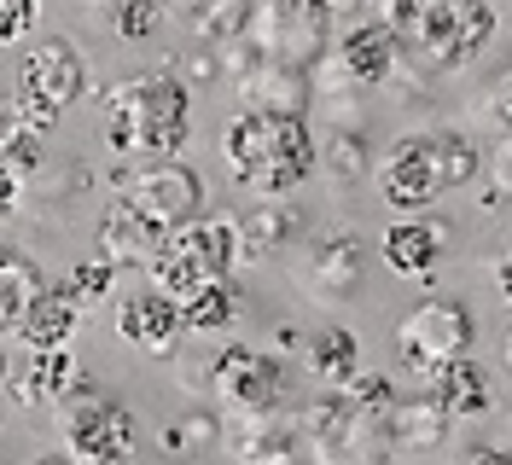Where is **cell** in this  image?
<instances>
[{
	"mask_svg": "<svg viewBox=\"0 0 512 465\" xmlns=\"http://www.w3.org/2000/svg\"><path fill=\"white\" fill-rule=\"evenodd\" d=\"M18 198H24V181H18V169H12V163H0V221L18 210Z\"/></svg>",
	"mask_w": 512,
	"mask_h": 465,
	"instance_id": "cell-36",
	"label": "cell"
},
{
	"mask_svg": "<svg viewBox=\"0 0 512 465\" xmlns=\"http://www.w3.org/2000/svg\"><path fill=\"white\" fill-rule=\"evenodd\" d=\"M379 256H384V268L402 279H437V268L448 256V221L425 216V210L390 221L379 239Z\"/></svg>",
	"mask_w": 512,
	"mask_h": 465,
	"instance_id": "cell-16",
	"label": "cell"
},
{
	"mask_svg": "<svg viewBox=\"0 0 512 465\" xmlns=\"http://www.w3.org/2000/svg\"><path fill=\"white\" fill-rule=\"evenodd\" d=\"M489 111H495V123L512 128V76H501L495 82V93H489Z\"/></svg>",
	"mask_w": 512,
	"mask_h": 465,
	"instance_id": "cell-37",
	"label": "cell"
},
{
	"mask_svg": "<svg viewBox=\"0 0 512 465\" xmlns=\"http://www.w3.org/2000/svg\"><path fill=\"white\" fill-rule=\"evenodd\" d=\"M384 24L408 64L425 76H448L489 53L501 12L489 0H384Z\"/></svg>",
	"mask_w": 512,
	"mask_h": 465,
	"instance_id": "cell-2",
	"label": "cell"
},
{
	"mask_svg": "<svg viewBox=\"0 0 512 465\" xmlns=\"http://www.w3.org/2000/svg\"><path fill=\"white\" fill-rule=\"evenodd\" d=\"M297 431H303V454H315V460H379V454H390L384 419L379 413H361L344 390H332V396L303 407Z\"/></svg>",
	"mask_w": 512,
	"mask_h": 465,
	"instance_id": "cell-11",
	"label": "cell"
},
{
	"mask_svg": "<svg viewBox=\"0 0 512 465\" xmlns=\"http://www.w3.org/2000/svg\"><path fill=\"white\" fill-rule=\"evenodd\" d=\"M41 24V0H0V41H30Z\"/></svg>",
	"mask_w": 512,
	"mask_h": 465,
	"instance_id": "cell-33",
	"label": "cell"
},
{
	"mask_svg": "<svg viewBox=\"0 0 512 465\" xmlns=\"http://www.w3.org/2000/svg\"><path fill=\"white\" fill-rule=\"evenodd\" d=\"M163 245V227L158 221H146L134 204H128L123 192L105 204V216H99V256H111L117 268H146Z\"/></svg>",
	"mask_w": 512,
	"mask_h": 465,
	"instance_id": "cell-19",
	"label": "cell"
},
{
	"mask_svg": "<svg viewBox=\"0 0 512 465\" xmlns=\"http://www.w3.org/2000/svg\"><path fill=\"white\" fill-rule=\"evenodd\" d=\"M472 343H478V314H472V303L431 297V303H419V309L402 314V326H396V361H402V372H414L419 384H425L443 361L472 355Z\"/></svg>",
	"mask_w": 512,
	"mask_h": 465,
	"instance_id": "cell-6",
	"label": "cell"
},
{
	"mask_svg": "<svg viewBox=\"0 0 512 465\" xmlns=\"http://www.w3.org/2000/svg\"><path fill=\"white\" fill-rule=\"evenodd\" d=\"M59 436L70 460H88V465L128 460L134 454V413H128L123 396H111L105 384L82 378L59 402Z\"/></svg>",
	"mask_w": 512,
	"mask_h": 465,
	"instance_id": "cell-5",
	"label": "cell"
},
{
	"mask_svg": "<svg viewBox=\"0 0 512 465\" xmlns=\"http://www.w3.org/2000/svg\"><path fill=\"white\" fill-rule=\"evenodd\" d=\"M425 396L460 425V419H483V413L495 407V384H489V372L478 367V355H454V361H443V367L425 378Z\"/></svg>",
	"mask_w": 512,
	"mask_h": 465,
	"instance_id": "cell-18",
	"label": "cell"
},
{
	"mask_svg": "<svg viewBox=\"0 0 512 465\" xmlns=\"http://www.w3.org/2000/svg\"><path fill=\"white\" fill-rule=\"evenodd\" d=\"M210 396L227 419L239 413H280L291 396V367L280 355L256 349V343H222V355L210 361Z\"/></svg>",
	"mask_w": 512,
	"mask_h": 465,
	"instance_id": "cell-8",
	"label": "cell"
},
{
	"mask_svg": "<svg viewBox=\"0 0 512 465\" xmlns=\"http://www.w3.org/2000/svg\"><path fill=\"white\" fill-rule=\"evenodd\" d=\"M12 367H18V361H12V349H6V338H0V390H6V378H12Z\"/></svg>",
	"mask_w": 512,
	"mask_h": 465,
	"instance_id": "cell-39",
	"label": "cell"
},
{
	"mask_svg": "<svg viewBox=\"0 0 512 465\" xmlns=\"http://www.w3.org/2000/svg\"><path fill=\"white\" fill-rule=\"evenodd\" d=\"M227 448H233L239 460H256V465L291 460V454H303V431H297V419H280V413H239Z\"/></svg>",
	"mask_w": 512,
	"mask_h": 465,
	"instance_id": "cell-24",
	"label": "cell"
},
{
	"mask_svg": "<svg viewBox=\"0 0 512 465\" xmlns=\"http://www.w3.org/2000/svg\"><path fill=\"white\" fill-rule=\"evenodd\" d=\"M361 279H367V245L350 227L315 233L303 245V256H297V291L309 303H320V309H338V303L361 297Z\"/></svg>",
	"mask_w": 512,
	"mask_h": 465,
	"instance_id": "cell-13",
	"label": "cell"
},
{
	"mask_svg": "<svg viewBox=\"0 0 512 465\" xmlns=\"http://www.w3.org/2000/svg\"><path fill=\"white\" fill-rule=\"evenodd\" d=\"M117 274H123V268H117L111 256H88V262H76V268L64 274V291L88 309V303H99V297H111V291H117Z\"/></svg>",
	"mask_w": 512,
	"mask_h": 465,
	"instance_id": "cell-30",
	"label": "cell"
},
{
	"mask_svg": "<svg viewBox=\"0 0 512 465\" xmlns=\"http://www.w3.org/2000/svg\"><path fill=\"white\" fill-rule=\"evenodd\" d=\"M111 320H117V338L140 355H175L181 338H187V320H181V303L158 291L152 279L146 285H128V291H111Z\"/></svg>",
	"mask_w": 512,
	"mask_h": 465,
	"instance_id": "cell-14",
	"label": "cell"
},
{
	"mask_svg": "<svg viewBox=\"0 0 512 465\" xmlns=\"http://www.w3.org/2000/svg\"><path fill=\"white\" fill-rule=\"evenodd\" d=\"M251 18H256V0H204V6L187 12V30L204 47H233V41L251 35Z\"/></svg>",
	"mask_w": 512,
	"mask_h": 465,
	"instance_id": "cell-28",
	"label": "cell"
},
{
	"mask_svg": "<svg viewBox=\"0 0 512 465\" xmlns=\"http://www.w3.org/2000/svg\"><path fill=\"white\" fill-rule=\"evenodd\" d=\"M303 361H309V372H315L326 390H338L361 367V343H355L350 326H320L315 338H309V349H303Z\"/></svg>",
	"mask_w": 512,
	"mask_h": 465,
	"instance_id": "cell-27",
	"label": "cell"
},
{
	"mask_svg": "<svg viewBox=\"0 0 512 465\" xmlns=\"http://www.w3.org/2000/svg\"><path fill=\"white\" fill-rule=\"evenodd\" d=\"M222 163L227 175L239 186H251L256 198H291L320 169V140L303 111H251V105H239V117L222 128Z\"/></svg>",
	"mask_w": 512,
	"mask_h": 465,
	"instance_id": "cell-1",
	"label": "cell"
},
{
	"mask_svg": "<svg viewBox=\"0 0 512 465\" xmlns=\"http://www.w3.org/2000/svg\"><path fill=\"white\" fill-rule=\"evenodd\" d=\"M216 442V419L210 413H187L181 425L163 431V448H210Z\"/></svg>",
	"mask_w": 512,
	"mask_h": 465,
	"instance_id": "cell-34",
	"label": "cell"
},
{
	"mask_svg": "<svg viewBox=\"0 0 512 465\" xmlns=\"http://www.w3.org/2000/svg\"><path fill=\"white\" fill-rule=\"evenodd\" d=\"M181 320H187L192 338H216L239 320V279L222 274V279H204L198 291L181 297Z\"/></svg>",
	"mask_w": 512,
	"mask_h": 465,
	"instance_id": "cell-26",
	"label": "cell"
},
{
	"mask_svg": "<svg viewBox=\"0 0 512 465\" xmlns=\"http://www.w3.org/2000/svg\"><path fill=\"white\" fill-rule=\"evenodd\" d=\"M76 384H82V361L70 355V343L24 349V367H12V378H6V390L18 396V407H59Z\"/></svg>",
	"mask_w": 512,
	"mask_h": 465,
	"instance_id": "cell-17",
	"label": "cell"
},
{
	"mask_svg": "<svg viewBox=\"0 0 512 465\" xmlns=\"http://www.w3.org/2000/svg\"><path fill=\"white\" fill-rule=\"evenodd\" d=\"M47 134H53V117H41L30 99H0V163H12L18 175L24 169H41L47 163Z\"/></svg>",
	"mask_w": 512,
	"mask_h": 465,
	"instance_id": "cell-22",
	"label": "cell"
},
{
	"mask_svg": "<svg viewBox=\"0 0 512 465\" xmlns=\"http://www.w3.org/2000/svg\"><path fill=\"white\" fill-rule=\"evenodd\" d=\"M501 367L512 372V326H507V332H501Z\"/></svg>",
	"mask_w": 512,
	"mask_h": 465,
	"instance_id": "cell-41",
	"label": "cell"
},
{
	"mask_svg": "<svg viewBox=\"0 0 512 465\" xmlns=\"http://www.w3.org/2000/svg\"><path fill=\"white\" fill-rule=\"evenodd\" d=\"M495 291H501V303H512V250L501 256V268H495Z\"/></svg>",
	"mask_w": 512,
	"mask_h": 465,
	"instance_id": "cell-38",
	"label": "cell"
},
{
	"mask_svg": "<svg viewBox=\"0 0 512 465\" xmlns=\"http://www.w3.org/2000/svg\"><path fill=\"white\" fill-rule=\"evenodd\" d=\"M251 47L262 59L315 70L332 53V6L326 0H256Z\"/></svg>",
	"mask_w": 512,
	"mask_h": 465,
	"instance_id": "cell-9",
	"label": "cell"
},
{
	"mask_svg": "<svg viewBox=\"0 0 512 465\" xmlns=\"http://www.w3.org/2000/svg\"><path fill=\"white\" fill-rule=\"evenodd\" d=\"M489 181H495V198H512V128L495 146V157H489Z\"/></svg>",
	"mask_w": 512,
	"mask_h": 465,
	"instance_id": "cell-35",
	"label": "cell"
},
{
	"mask_svg": "<svg viewBox=\"0 0 512 465\" xmlns=\"http://www.w3.org/2000/svg\"><path fill=\"white\" fill-rule=\"evenodd\" d=\"M163 24V0H128V6H111V30L123 41H146V35Z\"/></svg>",
	"mask_w": 512,
	"mask_h": 465,
	"instance_id": "cell-32",
	"label": "cell"
},
{
	"mask_svg": "<svg viewBox=\"0 0 512 465\" xmlns=\"http://www.w3.org/2000/svg\"><path fill=\"white\" fill-rule=\"evenodd\" d=\"M373 186L390 210L414 216L431 210L448 192V169H443V128H414V134H396L390 152L373 163Z\"/></svg>",
	"mask_w": 512,
	"mask_h": 465,
	"instance_id": "cell-7",
	"label": "cell"
},
{
	"mask_svg": "<svg viewBox=\"0 0 512 465\" xmlns=\"http://www.w3.org/2000/svg\"><path fill=\"white\" fill-rule=\"evenodd\" d=\"M303 227H309V216H303L297 204H286V198H262L256 210L239 216V262H268V256L291 250L297 239H303Z\"/></svg>",
	"mask_w": 512,
	"mask_h": 465,
	"instance_id": "cell-20",
	"label": "cell"
},
{
	"mask_svg": "<svg viewBox=\"0 0 512 465\" xmlns=\"http://www.w3.org/2000/svg\"><path fill=\"white\" fill-rule=\"evenodd\" d=\"M332 12H350V6H367V0H326Z\"/></svg>",
	"mask_w": 512,
	"mask_h": 465,
	"instance_id": "cell-42",
	"label": "cell"
},
{
	"mask_svg": "<svg viewBox=\"0 0 512 465\" xmlns=\"http://www.w3.org/2000/svg\"><path fill=\"white\" fill-rule=\"evenodd\" d=\"M47 285H53V279H47V268L35 262L30 250L0 245V332H6V338H12V326L30 314V303Z\"/></svg>",
	"mask_w": 512,
	"mask_h": 465,
	"instance_id": "cell-25",
	"label": "cell"
},
{
	"mask_svg": "<svg viewBox=\"0 0 512 465\" xmlns=\"http://www.w3.org/2000/svg\"><path fill=\"white\" fill-rule=\"evenodd\" d=\"M76 6H99V0H76Z\"/></svg>",
	"mask_w": 512,
	"mask_h": 465,
	"instance_id": "cell-44",
	"label": "cell"
},
{
	"mask_svg": "<svg viewBox=\"0 0 512 465\" xmlns=\"http://www.w3.org/2000/svg\"><path fill=\"white\" fill-rule=\"evenodd\" d=\"M320 163H326L338 181H361V175L373 169V152H367V134H361V123L332 128V140L320 146Z\"/></svg>",
	"mask_w": 512,
	"mask_h": 465,
	"instance_id": "cell-29",
	"label": "cell"
},
{
	"mask_svg": "<svg viewBox=\"0 0 512 465\" xmlns=\"http://www.w3.org/2000/svg\"><path fill=\"white\" fill-rule=\"evenodd\" d=\"M117 192L146 221H158L163 233L204 216V175L181 157H140L134 169H117Z\"/></svg>",
	"mask_w": 512,
	"mask_h": 465,
	"instance_id": "cell-10",
	"label": "cell"
},
{
	"mask_svg": "<svg viewBox=\"0 0 512 465\" xmlns=\"http://www.w3.org/2000/svg\"><path fill=\"white\" fill-rule=\"evenodd\" d=\"M448 425L454 419L425 390L419 396H396L390 413H384V442H390V454H431V448H443Z\"/></svg>",
	"mask_w": 512,
	"mask_h": 465,
	"instance_id": "cell-21",
	"label": "cell"
},
{
	"mask_svg": "<svg viewBox=\"0 0 512 465\" xmlns=\"http://www.w3.org/2000/svg\"><path fill=\"white\" fill-rule=\"evenodd\" d=\"M338 390H344L361 413H379V419L390 413V402H396V384H390L384 372H361V367H355V378L350 384H338Z\"/></svg>",
	"mask_w": 512,
	"mask_h": 465,
	"instance_id": "cell-31",
	"label": "cell"
},
{
	"mask_svg": "<svg viewBox=\"0 0 512 465\" xmlns=\"http://www.w3.org/2000/svg\"><path fill=\"white\" fill-rule=\"evenodd\" d=\"M192 134V88L181 70H140L105 93V146L117 157H181Z\"/></svg>",
	"mask_w": 512,
	"mask_h": 465,
	"instance_id": "cell-3",
	"label": "cell"
},
{
	"mask_svg": "<svg viewBox=\"0 0 512 465\" xmlns=\"http://www.w3.org/2000/svg\"><path fill=\"white\" fill-rule=\"evenodd\" d=\"M99 6H105V12H111V6H128V0H99Z\"/></svg>",
	"mask_w": 512,
	"mask_h": 465,
	"instance_id": "cell-43",
	"label": "cell"
},
{
	"mask_svg": "<svg viewBox=\"0 0 512 465\" xmlns=\"http://www.w3.org/2000/svg\"><path fill=\"white\" fill-rule=\"evenodd\" d=\"M233 268H239V216H192L187 227L163 233L158 256L146 262V279L181 303L204 279H222Z\"/></svg>",
	"mask_w": 512,
	"mask_h": 465,
	"instance_id": "cell-4",
	"label": "cell"
},
{
	"mask_svg": "<svg viewBox=\"0 0 512 465\" xmlns=\"http://www.w3.org/2000/svg\"><path fill=\"white\" fill-rule=\"evenodd\" d=\"M192 6H204V0H163V12H181V18H187Z\"/></svg>",
	"mask_w": 512,
	"mask_h": 465,
	"instance_id": "cell-40",
	"label": "cell"
},
{
	"mask_svg": "<svg viewBox=\"0 0 512 465\" xmlns=\"http://www.w3.org/2000/svg\"><path fill=\"white\" fill-rule=\"evenodd\" d=\"M396 64H402V47H396V35H390V24L384 18H361V24H350V30L332 41V53L315 64V70H326V76H338L344 88H384L390 76H396Z\"/></svg>",
	"mask_w": 512,
	"mask_h": 465,
	"instance_id": "cell-15",
	"label": "cell"
},
{
	"mask_svg": "<svg viewBox=\"0 0 512 465\" xmlns=\"http://www.w3.org/2000/svg\"><path fill=\"white\" fill-rule=\"evenodd\" d=\"M76 326H82V303L64 291V279H53V285L30 303V314L12 326V338L24 343V349H47V343H70Z\"/></svg>",
	"mask_w": 512,
	"mask_h": 465,
	"instance_id": "cell-23",
	"label": "cell"
},
{
	"mask_svg": "<svg viewBox=\"0 0 512 465\" xmlns=\"http://www.w3.org/2000/svg\"><path fill=\"white\" fill-rule=\"evenodd\" d=\"M88 93V59L76 53L70 35H30L18 53V99H30L41 117L59 123L64 111Z\"/></svg>",
	"mask_w": 512,
	"mask_h": 465,
	"instance_id": "cell-12",
	"label": "cell"
}]
</instances>
